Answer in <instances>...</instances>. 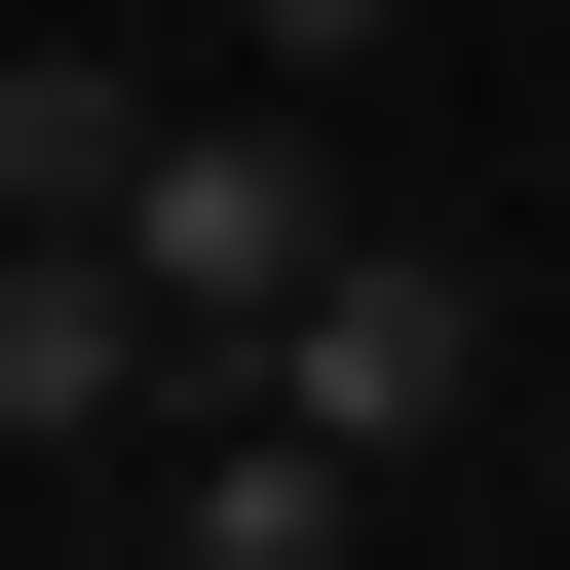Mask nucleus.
Masks as SVG:
<instances>
[{"label":"nucleus","mask_w":570,"mask_h":570,"mask_svg":"<svg viewBox=\"0 0 570 570\" xmlns=\"http://www.w3.org/2000/svg\"><path fill=\"white\" fill-rule=\"evenodd\" d=\"M228 381L343 419V456H456V419H494V266H456V228H305V305H266Z\"/></svg>","instance_id":"1"},{"label":"nucleus","mask_w":570,"mask_h":570,"mask_svg":"<svg viewBox=\"0 0 570 570\" xmlns=\"http://www.w3.org/2000/svg\"><path fill=\"white\" fill-rule=\"evenodd\" d=\"M305 228H343V190L266 153V115H153V153H115V266H153V343H190V381L305 305Z\"/></svg>","instance_id":"2"},{"label":"nucleus","mask_w":570,"mask_h":570,"mask_svg":"<svg viewBox=\"0 0 570 570\" xmlns=\"http://www.w3.org/2000/svg\"><path fill=\"white\" fill-rule=\"evenodd\" d=\"M115 419H190L153 266H115V228H0V456H115Z\"/></svg>","instance_id":"3"},{"label":"nucleus","mask_w":570,"mask_h":570,"mask_svg":"<svg viewBox=\"0 0 570 570\" xmlns=\"http://www.w3.org/2000/svg\"><path fill=\"white\" fill-rule=\"evenodd\" d=\"M153 570H381V456L228 381V419H190V494H153Z\"/></svg>","instance_id":"4"},{"label":"nucleus","mask_w":570,"mask_h":570,"mask_svg":"<svg viewBox=\"0 0 570 570\" xmlns=\"http://www.w3.org/2000/svg\"><path fill=\"white\" fill-rule=\"evenodd\" d=\"M115 153H153V77H77V39L0 77V228H115Z\"/></svg>","instance_id":"5"},{"label":"nucleus","mask_w":570,"mask_h":570,"mask_svg":"<svg viewBox=\"0 0 570 570\" xmlns=\"http://www.w3.org/2000/svg\"><path fill=\"white\" fill-rule=\"evenodd\" d=\"M381 39H419V0H266V77H381Z\"/></svg>","instance_id":"6"},{"label":"nucleus","mask_w":570,"mask_h":570,"mask_svg":"<svg viewBox=\"0 0 570 570\" xmlns=\"http://www.w3.org/2000/svg\"><path fill=\"white\" fill-rule=\"evenodd\" d=\"M532 494H570V419H532Z\"/></svg>","instance_id":"7"}]
</instances>
